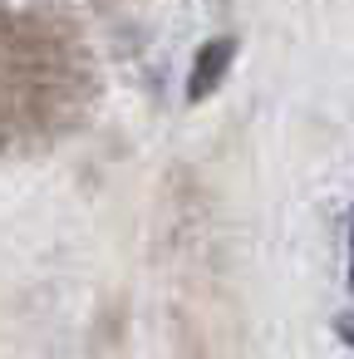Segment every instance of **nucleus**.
<instances>
[{
	"label": "nucleus",
	"mask_w": 354,
	"mask_h": 359,
	"mask_svg": "<svg viewBox=\"0 0 354 359\" xmlns=\"http://www.w3.org/2000/svg\"><path fill=\"white\" fill-rule=\"evenodd\" d=\"M231 60H236V40H231V35H222V40L202 45V50H197V60H192V74H187V104H202V99L226 79Z\"/></svg>",
	"instance_id": "nucleus-2"
},
{
	"label": "nucleus",
	"mask_w": 354,
	"mask_h": 359,
	"mask_svg": "<svg viewBox=\"0 0 354 359\" xmlns=\"http://www.w3.org/2000/svg\"><path fill=\"white\" fill-rule=\"evenodd\" d=\"M339 334H344V339L354 344V320H339Z\"/></svg>",
	"instance_id": "nucleus-3"
},
{
	"label": "nucleus",
	"mask_w": 354,
	"mask_h": 359,
	"mask_svg": "<svg viewBox=\"0 0 354 359\" xmlns=\"http://www.w3.org/2000/svg\"><path fill=\"white\" fill-rule=\"evenodd\" d=\"M349 280H354V222H349Z\"/></svg>",
	"instance_id": "nucleus-4"
},
{
	"label": "nucleus",
	"mask_w": 354,
	"mask_h": 359,
	"mask_svg": "<svg viewBox=\"0 0 354 359\" xmlns=\"http://www.w3.org/2000/svg\"><path fill=\"white\" fill-rule=\"evenodd\" d=\"M60 35L35 15H0V123H35L64 104L74 65Z\"/></svg>",
	"instance_id": "nucleus-1"
}]
</instances>
